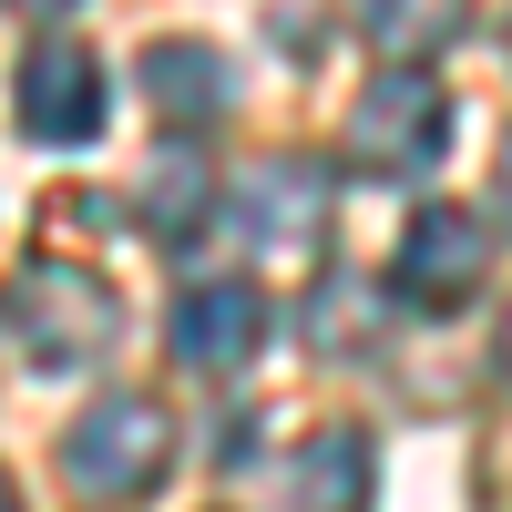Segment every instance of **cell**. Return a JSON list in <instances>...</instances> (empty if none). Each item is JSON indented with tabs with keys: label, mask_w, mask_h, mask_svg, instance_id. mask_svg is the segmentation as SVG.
<instances>
[{
	"label": "cell",
	"mask_w": 512,
	"mask_h": 512,
	"mask_svg": "<svg viewBox=\"0 0 512 512\" xmlns=\"http://www.w3.org/2000/svg\"><path fill=\"white\" fill-rule=\"evenodd\" d=\"M113 287L93 267H62V256H31V267L0 287V338L21 349V369H82V359H103L113 349Z\"/></svg>",
	"instance_id": "1"
},
{
	"label": "cell",
	"mask_w": 512,
	"mask_h": 512,
	"mask_svg": "<svg viewBox=\"0 0 512 512\" xmlns=\"http://www.w3.org/2000/svg\"><path fill=\"white\" fill-rule=\"evenodd\" d=\"M451 144V93L431 82V62H390L359 82L349 123H338V154H349V175H379V185H410L431 175Z\"/></svg>",
	"instance_id": "2"
},
{
	"label": "cell",
	"mask_w": 512,
	"mask_h": 512,
	"mask_svg": "<svg viewBox=\"0 0 512 512\" xmlns=\"http://www.w3.org/2000/svg\"><path fill=\"white\" fill-rule=\"evenodd\" d=\"M164 461H175V420L144 390H113L62 431V472H72L82 502H134V492L164 482Z\"/></svg>",
	"instance_id": "3"
},
{
	"label": "cell",
	"mask_w": 512,
	"mask_h": 512,
	"mask_svg": "<svg viewBox=\"0 0 512 512\" xmlns=\"http://www.w3.org/2000/svg\"><path fill=\"white\" fill-rule=\"evenodd\" d=\"M492 277V236H482V216L461 195H431V205H410V226H400V256H390V287L410 297V308H431V318H451V308H472V287Z\"/></svg>",
	"instance_id": "4"
},
{
	"label": "cell",
	"mask_w": 512,
	"mask_h": 512,
	"mask_svg": "<svg viewBox=\"0 0 512 512\" xmlns=\"http://www.w3.org/2000/svg\"><path fill=\"white\" fill-rule=\"evenodd\" d=\"M236 226L267 267H318L328 256V164L308 154H267L236 175Z\"/></svg>",
	"instance_id": "5"
},
{
	"label": "cell",
	"mask_w": 512,
	"mask_h": 512,
	"mask_svg": "<svg viewBox=\"0 0 512 512\" xmlns=\"http://www.w3.org/2000/svg\"><path fill=\"white\" fill-rule=\"evenodd\" d=\"M11 113H21L31 144H93L103 134V62L72 31H41L11 72Z\"/></svg>",
	"instance_id": "6"
},
{
	"label": "cell",
	"mask_w": 512,
	"mask_h": 512,
	"mask_svg": "<svg viewBox=\"0 0 512 512\" xmlns=\"http://www.w3.org/2000/svg\"><path fill=\"white\" fill-rule=\"evenodd\" d=\"M164 328H175V359L185 369L226 379V369L256 359V338H267V297H256V277H195Z\"/></svg>",
	"instance_id": "7"
},
{
	"label": "cell",
	"mask_w": 512,
	"mask_h": 512,
	"mask_svg": "<svg viewBox=\"0 0 512 512\" xmlns=\"http://www.w3.org/2000/svg\"><path fill=\"white\" fill-rule=\"evenodd\" d=\"M144 103L175 123V134H205V123L236 103V72H226L216 41H154L144 52Z\"/></svg>",
	"instance_id": "8"
},
{
	"label": "cell",
	"mask_w": 512,
	"mask_h": 512,
	"mask_svg": "<svg viewBox=\"0 0 512 512\" xmlns=\"http://www.w3.org/2000/svg\"><path fill=\"white\" fill-rule=\"evenodd\" d=\"M369 482H379L369 441L359 431H318L297 451V472H287V512H369Z\"/></svg>",
	"instance_id": "9"
},
{
	"label": "cell",
	"mask_w": 512,
	"mask_h": 512,
	"mask_svg": "<svg viewBox=\"0 0 512 512\" xmlns=\"http://www.w3.org/2000/svg\"><path fill=\"white\" fill-rule=\"evenodd\" d=\"M134 195H144V236H164V246H185L205 216H216V195H205V164H195V144L154 154V175H144Z\"/></svg>",
	"instance_id": "10"
},
{
	"label": "cell",
	"mask_w": 512,
	"mask_h": 512,
	"mask_svg": "<svg viewBox=\"0 0 512 512\" xmlns=\"http://www.w3.org/2000/svg\"><path fill=\"white\" fill-rule=\"evenodd\" d=\"M369 11V41L390 62H420V52H441V41L472 21V0H359Z\"/></svg>",
	"instance_id": "11"
},
{
	"label": "cell",
	"mask_w": 512,
	"mask_h": 512,
	"mask_svg": "<svg viewBox=\"0 0 512 512\" xmlns=\"http://www.w3.org/2000/svg\"><path fill=\"white\" fill-rule=\"evenodd\" d=\"M502 216H512V144H502Z\"/></svg>",
	"instance_id": "12"
},
{
	"label": "cell",
	"mask_w": 512,
	"mask_h": 512,
	"mask_svg": "<svg viewBox=\"0 0 512 512\" xmlns=\"http://www.w3.org/2000/svg\"><path fill=\"white\" fill-rule=\"evenodd\" d=\"M0 512H21V492H11V472H0Z\"/></svg>",
	"instance_id": "13"
},
{
	"label": "cell",
	"mask_w": 512,
	"mask_h": 512,
	"mask_svg": "<svg viewBox=\"0 0 512 512\" xmlns=\"http://www.w3.org/2000/svg\"><path fill=\"white\" fill-rule=\"evenodd\" d=\"M31 11H72V0H31Z\"/></svg>",
	"instance_id": "14"
},
{
	"label": "cell",
	"mask_w": 512,
	"mask_h": 512,
	"mask_svg": "<svg viewBox=\"0 0 512 512\" xmlns=\"http://www.w3.org/2000/svg\"><path fill=\"white\" fill-rule=\"evenodd\" d=\"M502 52H512V21H502Z\"/></svg>",
	"instance_id": "15"
}]
</instances>
